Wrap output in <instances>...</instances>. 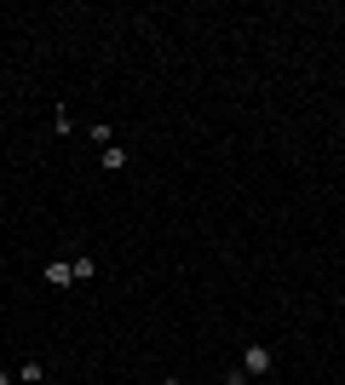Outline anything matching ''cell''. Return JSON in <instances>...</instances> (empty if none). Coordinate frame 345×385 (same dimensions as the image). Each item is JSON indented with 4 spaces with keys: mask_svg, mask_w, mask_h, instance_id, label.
<instances>
[{
    "mask_svg": "<svg viewBox=\"0 0 345 385\" xmlns=\"http://www.w3.org/2000/svg\"><path fill=\"white\" fill-rule=\"evenodd\" d=\"M271 368H276V351L271 345H248V357H242V374H271Z\"/></svg>",
    "mask_w": 345,
    "mask_h": 385,
    "instance_id": "1",
    "label": "cell"
},
{
    "mask_svg": "<svg viewBox=\"0 0 345 385\" xmlns=\"http://www.w3.org/2000/svg\"><path fill=\"white\" fill-rule=\"evenodd\" d=\"M98 162H104V173H121V167H127V150H121V144H109Z\"/></svg>",
    "mask_w": 345,
    "mask_h": 385,
    "instance_id": "2",
    "label": "cell"
},
{
    "mask_svg": "<svg viewBox=\"0 0 345 385\" xmlns=\"http://www.w3.org/2000/svg\"><path fill=\"white\" fill-rule=\"evenodd\" d=\"M70 270H75V282H92V276H98V259L81 253V259H70Z\"/></svg>",
    "mask_w": 345,
    "mask_h": 385,
    "instance_id": "3",
    "label": "cell"
},
{
    "mask_svg": "<svg viewBox=\"0 0 345 385\" xmlns=\"http://www.w3.org/2000/svg\"><path fill=\"white\" fill-rule=\"evenodd\" d=\"M41 380H46V368H41V362H35V357H29V362H23V368H18V385H41Z\"/></svg>",
    "mask_w": 345,
    "mask_h": 385,
    "instance_id": "4",
    "label": "cell"
},
{
    "mask_svg": "<svg viewBox=\"0 0 345 385\" xmlns=\"http://www.w3.org/2000/svg\"><path fill=\"white\" fill-rule=\"evenodd\" d=\"M46 282H52V287H70L75 270H70V265H46Z\"/></svg>",
    "mask_w": 345,
    "mask_h": 385,
    "instance_id": "5",
    "label": "cell"
},
{
    "mask_svg": "<svg viewBox=\"0 0 345 385\" xmlns=\"http://www.w3.org/2000/svg\"><path fill=\"white\" fill-rule=\"evenodd\" d=\"M0 385H12V374H0Z\"/></svg>",
    "mask_w": 345,
    "mask_h": 385,
    "instance_id": "6",
    "label": "cell"
}]
</instances>
